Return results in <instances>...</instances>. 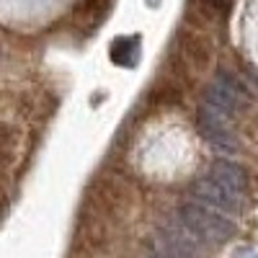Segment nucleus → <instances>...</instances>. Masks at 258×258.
<instances>
[{
  "mask_svg": "<svg viewBox=\"0 0 258 258\" xmlns=\"http://www.w3.org/2000/svg\"><path fill=\"white\" fill-rule=\"evenodd\" d=\"M178 220L194 238L204 240V243H227L235 235V222L227 214L212 209L202 202L181 204L178 207Z\"/></svg>",
  "mask_w": 258,
  "mask_h": 258,
  "instance_id": "obj_1",
  "label": "nucleus"
},
{
  "mask_svg": "<svg viewBox=\"0 0 258 258\" xmlns=\"http://www.w3.org/2000/svg\"><path fill=\"white\" fill-rule=\"evenodd\" d=\"M204 106H209L222 116H232L248 106V93L230 73H220L204 88Z\"/></svg>",
  "mask_w": 258,
  "mask_h": 258,
  "instance_id": "obj_2",
  "label": "nucleus"
},
{
  "mask_svg": "<svg viewBox=\"0 0 258 258\" xmlns=\"http://www.w3.org/2000/svg\"><path fill=\"white\" fill-rule=\"evenodd\" d=\"M191 194H194V199L212 207V209H217L222 214H243L245 207H248V197H243V194L238 191H230L227 186L217 183L214 178H199L197 183L191 186Z\"/></svg>",
  "mask_w": 258,
  "mask_h": 258,
  "instance_id": "obj_3",
  "label": "nucleus"
},
{
  "mask_svg": "<svg viewBox=\"0 0 258 258\" xmlns=\"http://www.w3.org/2000/svg\"><path fill=\"white\" fill-rule=\"evenodd\" d=\"M197 129L199 135L220 153H235L240 145H238V137L232 135V129L227 124V116L217 114L209 106H199L197 111Z\"/></svg>",
  "mask_w": 258,
  "mask_h": 258,
  "instance_id": "obj_4",
  "label": "nucleus"
},
{
  "mask_svg": "<svg viewBox=\"0 0 258 258\" xmlns=\"http://www.w3.org/2000/svg\"><path fill=\"white\" fill-rule=\"evenodd\" d=\"M209 178H214L217 183L227 186L230 191L243 194V197H248V191H250L248 170L243 165H238V163H232V160H225V158H217L209 165Z\"/></svg>",
  "mask_w": 258,
  "mask_h": 258,
  "instance_id": "obj_5",
  "label": "nucleus"
},
{
  "mask_svg": "<svg viewBox=\"0 0 258 258\" xmlns=\"http://www.w3.org/2000/svg\"><path fill=\"white\" fill-rule=\"evenodd\" d=\"M181 54L183 59L197 70H204L212 62V49L204 39H199L197 34H181Z\"/></svg>",
  "mask_w": 258,
  "mask_h": 258,
  "instance_id": "obj_6",
  "label": "nucleus"
},
{
  "mask_svg": "<svg viewBox=\"0 0 258 258\" xmlns=\"http://www.w3.org/2000/svg\"><path fill=\"white\" fill-rule=\"evenodd\" d=\"M111 59L121 68H132L135 59L140 57V36H119L111 44Z\"/></svg>",
  "mask_w": 258,
  "mask_h": 258,
  "instance_id": "obj_7",
  "label": "nucleus"
},
{
  "mask_svg": "<svg viewBox=\"0 0 258 258\" xmlns=\"http://www.w3.org/2000/svg\"><path fill=\"white\" fill-rule=\"evenodd\" d=\"M150 258H163V255H150Z\"/></svg>",
  "mask_w": 258,
  "mask_h": 258,
  "instance_id": "obj_8",
  "label": "nucleus"
}]
</instances>
